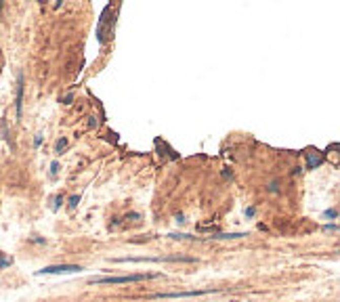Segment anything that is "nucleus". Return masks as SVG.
Here are the masks:
<instances>
[{
	"mask_svg": "<svg viewBox=\"0 0 340 302\" xmlns=\"http://www.w3.org/2000/svg\"><path fill=\"white\" fill-rule=\"evenodd\" d=\"M112 262H195V258L191 256H179V254H173V256H141V258H114Z\"/></svg>",
	"mask_w": 340,
	"mask_h": 302,
	"instance_id": "obj_1",
	"label": "nucleus"
},
{
	"mask_svg": "<svg viewBox=\"0 0 340 302\" xmlns=\"http://www.w3.org/2000/svg\"><path fill=\"white\" fill-rule=\"evenodd\" d=\"M156 275L149 273H139V275H122V277H92L88 279V283H134V281H145Z\"/></svg>",
	"mask_w": 340,
	"mask_h": 302,
	"instance_id": "obj_2",
	"label": "nucleus"
},
{
	"mask_svg": "<svg viewBox=\"0 0 340 302\" xmlns=\"http://www.w3.org/2000/svg\"><path fill=\"white\" fill-rule=\"evenodd\" d=\"M82 266L80 264H53V266H44L38 275H70V273H80Z\"/></svg>",
	"mask_w": 340,
	"mask_h": 302,
	"instance_id": "obj_3",
	"label": "nucleus"
},
{
	"mask_svg": "<svg viewBox=\"0 0 340 302\" xmlns=\"http://www.w3.org/2000/svg\"><path fill=\"white\" fill-rule=\"evenodd\" d=\"M216 290H189V292H162V294H151V298H189V296H204Z\"/></svg>",
	"mask_w": 340,
	"mask_h": 302,
	"instance_id": "obj_4",
	"label": "nucleus"
},
{
	"mask_svg": "<svg viewBox=\"0 0 340 302\" xmlns=\"http://www.w3.org/2000/svg\"><path fill=\"white\" fill-rule=\"evenodd\" d=\"M323 164V155H319V151H311L307 153V166L309 168H317Z\"/></svg>",
	"mask_w": 340,
	"mask_h": 302,
	"instance_id": "obj_5",
	"label": "nucleus"
},
{
	"mask_svg": "<svg viewBox=\"0 0 340 302\" xmlns=\"http://www.w3.org/2000/svg\"><path fill=\"white\" fill-rule=\"evenodd\" d=\"M21 105H23V76H19V86H17V118H21Z\"/></svg>",
	"mask_w": 340,
	"mask_h": 302,
	"instance_id": "obj_6",
	"label": "nucleus"
},
{
	"mask_svg": "<svg viewBox=\"0 0 340 302\" xmlns=\"http://www.w3.org/2000/svg\"><path fill=\"white\" fill-rule=\"evenodd\" d=\"M65 147H67V139H59V141H57V151L61 153Z\"/></svg>",
	"mask_w": 340,
	"mask_h": 302,
	"instance_id": "obj_7",
	"label": "nucleus"
},
{
	"mask_svg": "<svg viewBox=\"0 0 340 302\" xmlns=\"http://www.w3.org/2000/svg\"><path fill=\"white\" fill-rule=\"evenodd\" d=\"M11 262H13V260H9V258H5V256H3V254H0V269H3V266H9Z\"/></svg>",
	"mask_w": 340,
	"mask_h": 302,
	"instance_id": "obj_8",
	"label": "nucleus"
},
{
	"mask_svg": "<svg viewBox=\"0 0 340 302\" xmlns=\"http://www.w3.org/2000/svg\"><path fill=\"white\" fill-rule=\"evenodd\" d=\"M78 202H80V197H76V195H74V197L70 199V208H76V204H78Z\"/></svg>",
	"mask_w": 340,
	"mask_h": 302,
	"instance_id": "obj_9",
	"label": "nucleus"
},
{
	"mask_svg": "<svg viewBox=\"0 0 340 302\" xmlns=\"http://www.w3.org/2000/svg\"><path fill=\"white\" fill-rule=\"evenodd\" d=\"M57 170H59V164H57V162H53V166H51V172H53V174H57Z\"/></svg>",
	"mask_w": 340,
	"mask_h": 302,
	"instance_id": "obj_10",
	"label": "nucleus"
},
{
	"mask_svg": "<svg viewBox=\"0 0 340 302\" xmlns=\"http://www.w3.org/2000/svg\"><path fill=\"white\" fill-rule=\"evenodd\" d=\"M40 143H42V137H40V135H38V137H36V139H34V145H36V147H38V145H40Z\"/></svg>",
	"mask_w": 340,
	"mask_h": 302,
	"instance_id": "obj_11",
	"label": "nucleus"
}]
</instances>
